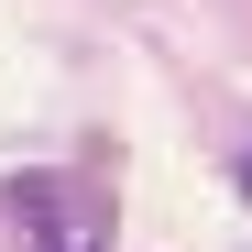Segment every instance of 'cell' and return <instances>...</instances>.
<instances>
[{
  "label": "cell",
  "mask_w": 252,
  "mask_h": 252,
  "mask_svg": "<svg viewBox=\"0 0 252 252\" xmlns=\"http://www.w3.org/2000/svg\"><path fill=\"white\" fill-rule=\"evenodd\" d=\"M11 220L33 230V252H110V220L88 187H55V176H11Z\"/></svg>",
  "instance_id": "obj_1"
},
{
  "label": "cell",
  "mask_w": 252,
  "mask_h": 252,
  "mask_svg": "<svg viewBox=\"0 0 252 252\" xmlns=\"http://www.w3.org/2000/svg\"><path fill=\"white\" fill-rule=\"evenodd\" d=\"M241 208H252V143H241Z\"/></svg>",
  "instance_id": "obj_2"
}]
</instances>
